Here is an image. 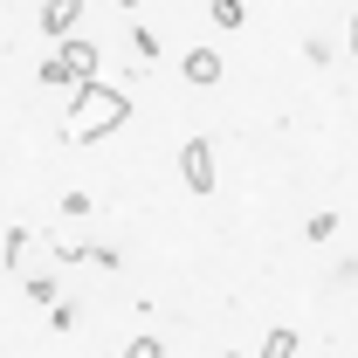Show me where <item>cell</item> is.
Instances as JSON below:
<instances>
[{
    "label": "cell",
    "mask_w": 358,
    "mask_h": 358,
    "mask_svg": "<svg viewBox=\"0 0 358 358\" xmlns=\"http://www.w3.org/2000/svg\"><path fill=\"white\" fill-rule=\"evenodd\" d=\"M117 124H131V96L110 83H96V76H83L76 83V96H69V145H96V138H110Z\"/></svg>",
    "instance_id": "obj_1"
},
{
    "label": "cell",
    "mask_w": 358,
    "mask_h": 358,
    "mask_svg": "<svg viewBox=\"0 0 358 358\" xmlns=\"http://www.w3.org/2000/svg\"><path fill=\"white\" fill-rule=\"evenodd\" d=\"M83 76H96V42L62 35V42H55V55L42 62V83H48V90H76Z\"/></svg>",
    "instance_id": "obj_2"
},
{
    "label": "cell",
    "mask_w": 358,
    "mask_h": 358,
    "mask_svg": "<svg viewBox=\"0 0 358 358\" xmlns=\"http://www.w3.org/2000/svg\"><path fill=\"white\" fill-rule=\"evenodd\" d=\"M179 179H186V193H214V145L207 138L179 145Z\"/></svg>",
    "instance_id": "obj_3"
},
{
    "label": "cell",
    "mask_w": 358,
    "mask_h": 358,
    "mask_svg": "<svg viewBox=\"0 0 358 358\" xmlns=\"http://www.w3.org/2000/svg\"><path fill=\"white\" fill-rule=\"evenodd\" d=\"M35 21H42V35H55V42H62V35L83 21V0H42V14H35Z\"/></svg>",
    "instance_id": "obj_4"
},
{
    "label": "cell",
    "mask_w": 358,
    "mask_h": 358,
    "mask_svg": "<svg viewBox=\"0 0 358 358\" xmlns=\"http://www.w3.org/2000/svg\"><path fill=\"white\" fill-rule=\"evenodd\" d=\"M179 76H186V83H200V90H214V83H221V55H214V48H186Z\"/></svg>",
    "instance_id": "obj_5"
},
{
    "label": "cell",
    "mask_w": 358,
    "mask_h": 358,
    "mask_svg": "<svg viewBox=\"0 0 358 358\" xmlns=\"http://www.w3.org/2000/svg\"><path fill=\"white\" fill-rule=\"evenodd\" d=\"M55 262H96V268H117L110 248H76V241H55Z\"/></svg>",
    "instance_id": "obj_6"
},
{
    "label": "cell",
    "mask_w": 358,
    "mask_h": 358,
    "mask_svg": "<svg viewBox=\"0 0 358 358\" xmlns=\"http://www.w3.org/2000/svg\"><path fill=\"white\" fill-rule=\"evenodd\" d=\"M207 21H214V28H227V35H234V28L248 21V7H241V0H207Z\"/></svg>",
    "instance_id": "obj_7"
},
{
    "label": "cell",
    "mask_w": 358,
    "mask_h": 358,
    "mask_svg": "<svg viewBox=\"0 0 358 358\" xmlns=\"http://www.w3.org/2000/svg\"><path fill=\"white\" fill-rule=\"evenodd\" d=\"M262 358H296V331H289V324H275V331L262 338Z\"/></svg>",
    "instance_id": "obj_8"
},
{
    "label": "cell",
    "mask_w": 358,
    "mask_h": 358,
    "mask_svg": "<svg viewBox=\"0 0 358 358\" xmlns=\"http://www.w3.org/2000/svg\"><path fill=\"white\" fill-rule=\"evenodd\" d=\"M338 234V214H310V227H303V241H331Z\"/></svg>",
    "instance_id": "obj_9"
},
{
    "label": "cell",
    "mask_w": 358,
    "mask_h": 358,
    "mask_svg": "<svg viewBox=\"0 0 358 358\" xmlns=\"http://www.w3.org/2000/svg\"><path fill=\"white\" fill-rule=\"evenodd\" d=\"M124 358H166V345H159V338H131V345H124Z\"/></svg>",
    "instance_id": "obj_10"
},
{
    "label": "cell",
    "mask_w": 358,
    "mask_h": 358,
    "mask_svg": "<svg viewBox=\"0 0 358 358\" xmlns=\"http://www.w3.org/2000/svg\"><path fill=\"white\" fill-rule=\"evenodd\" d=\"M21 248H28V227H7V234H0V255H7V262H14V255H21Z\"/></svg>",
    "instance_id": "obj_11"
},
{
    "label": "cell",
    "mask_w": 358,
    "mask_h": 358,
    "mask_svg": "<svg viewBox=\"0 0 358 358\" xmlns=\"http://www.w3.org/2000/svg\"><path fill=\"white\" fill-rule=\"evenodd\" d=\"M352 62H358V14H352Z\"/></svg>",
    "instance_id": "obj_12"
},
{
    "label": "cell",
    "mask_w": 358,
    "mask_h": 358,
    "mask_svg": "<svg viewBox=\"0 0 358 358\" xmlns=\"http://www.w3.org/2000/svg\"><path fill=\"white\" fill-rule=\"evenodd\" d=\"M117 7H145V0H117Z\"/></svg>",
    "instance_id": "obj_13"
},
{
    "label": "cell",
    "mask_w": 358,
    "mask_h": 358,
    "mask_svg": "<svg viewBox=\"0 0 358 358\" xmlns=\"http://www.w3.org/2000/svg\"><path fill=\"white\" fill-rule=\"evenodd\" d=\"M227 358H234V352H227Z\"/></svg>",
    "instance_id": "obj_14"
}]
</instances>
